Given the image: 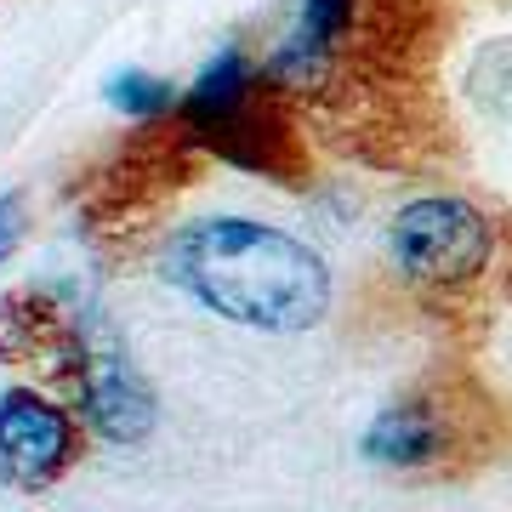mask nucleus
<instances>
[{
    "mask_svg": "<svg viewBox=\"0 0 512 512\" xmlns=\"http://www.w3.org/2000/svg\"><path fill=\"white\" fill-rule=\"evenodd\" d=\"M165 279L234 325L296 336L330 313L325 256L251 217H200L165 245Z\"/></svg>",
    "mask_w": 512,
    "mask_h": 512,
    "instance_id": "1",
    "label": "nucleus"
},
{
    "mask_svg": "<svg viewBox=\"0 0 512 512\" xmlns=\"http://www.w3.org/2000/svg\"><path fill=\"white\" fill-rule=\"evenodd\" d=\"M490 393L473 376H427L376 410L365 427V461L393 473H467L490 439Z\"/></svg>",
    "mask_w": 512,
    "mask_h": 512,
    "instance_id": "2",
    "label": "nucleus"
},
{
    "mask_svg": "<svg viewBox=\"0 0 512 512\" xmlns=\"http://www.w3.org/2000/svg\"><path fill=\"white\" fill-rule=\"evenodd\" d=\"M387 251L416 291L427 296H456L478 285V274L495 256V228L478 205L456 200V194H427L410 200L387 228Z\"/></svg>",
    "mask_w": 512,
    "mask_h": 512,
    "instance_id": "3",
    "label": "nucleus"
},
{
    "mask_svg": "<svg viewBox=\"0 0 512 512\" xmlns=\"http://www.w3.org/2000/svg\"><path fill=\"white\" fill-rule=\"evenodd\" d=\"M183 137H194L205 154H217V160L239 165V171L274 177V183H302L308 177V154H302L296 120L285 109V92L268 74H256V86L245 97H234L228 109L205 114V120H183Z\"/></svg>",
    "mask_w": 512,
    "mask_h": 512,
    "instance_id": "4",
    "label": "nucleus"
},
{
    "mask_svg": "<svg viewBox=\"0 0 512 512\" xmlns=\"http://www.w3.org/2000/svg\"><path fill=\"white\" fill-rule=\"evenodd\" d=\"M86 421L69 404H52L46 393L12 387L0 393V484L18 495L52 490L57 478L80 461Z\"/></svg>",
    "mask_w": 512,
    "mask_h": 512,
    "instance_id": "5",
    "label": "nucleus"
},
{
    "mask_svg": "<svg viewBox=\"0 0 512 512\" xmlns=\"http://www.w3.org/2000/svg\"><path fill=\"white\" fill-rule=\"evenodd\" d=\"M69 393L80 404V421L114 444H137L154 427V393H148V382L137 376V365H131L126 353H120V342L97 336V330H86L80 376H74Z\"/></svg>",
    "mask_w": 512,
    "mask_h": 512,
    "instance_id": "6",
    "label": "nucleus"
},
{
    "mask_svg": "<svg viewBox=\"0 0 512 512\" xmlns=\"http://www.w3.org/2000/svg\"><path fill=\"white\" fill-rule=\"evenodd\" d=\"M80 353H86V330L52 296H6L0 302V365H29L52 376L57 387H74Z\"/></svg>",
    "mask_w": 512,
    "mask_h": 512,
    "instance_id": "7",
    "label": "nucleus"
},
{
    "mask_svg": "<svg viewBox=\"0 0 512 512\" xmlns=\"http://www.w3.org/2000/svg\"><path fill=\"white\" fill-rule=\"evenodd\" d=\"M353 29H359V0H302L296 35L274 52L268 80L279 92H319L336 74V57Z\"/></svg>",
    "mask_w": 512,
    "mask_h": 512,
    "instance_id": "8",
    "label": "nucleus"
},
{
    "mask_svg": "<svg viewBox=\"0 0 512 512\" xmlns=\"http://www.w3.org/2000/svg\"><path fill=\"white\" fill-rule=\"evenodd\" d=\"M256 86V69H251V57L245 52H217L211 63H205V74L194 80V92H188V103H183V120H205V114H217V109H228L234 97H245Z\"/></svg>",
    "mask_w": 512,
    "mask_h": 512,
    "instance_id": "9",
    "label": "nucleus"
},
{
    "mask_svg": "<svg viewBox=\"0 0 512 512\" xmlns=\"http://www.w3.org/2000/svg\"><path fill=\"white\" fill-rule=\"evenodd\" d=\"M109 103L131 120H160L171 109V86H165L160 74H143V69H126L109 80Z\"/></svg>",
    "mask_w": 512,
    "mask_h": 512,
    "instance_id": "10",
    "label": "nucleus"
},
{
    "mask_svg": "<svg viewBox=\"0 0 512 512\" xmlns=\"http://www.w3.org/2000/svg\"><path fill=\"white\" fill-rule=\"evenodd\" d=\"M23 239V194H0V262L18 251Z\"/></svg>",
    "mask_w": 512,
    "mask_h": 512,
    "instance_id": "11",
    "label": "nucleus"
},
{
    "mask_svg": "<svg viewBox=\"0 0 512 512\" xmlns=\"http://www.w3.org/2000/svg\"><path fill=\"white\" fill-rule=\"evenodd\" d=\"M507 291H512V234H507Z\"/></svg>",
    "mask_w": 512,
    "mask_h": 512,
    "instance_id": "12",
    "label": "nucleus"
}]
</instances>
